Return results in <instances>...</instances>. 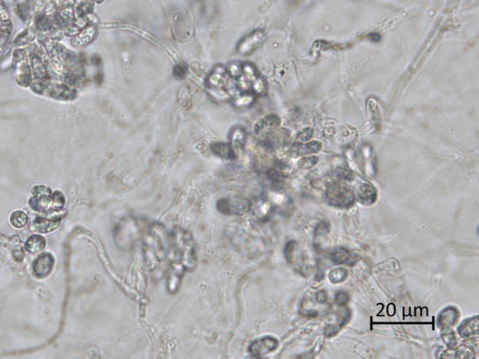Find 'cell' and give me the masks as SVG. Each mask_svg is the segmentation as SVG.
<instances>
[{"label": "cell", "mask_w": 479, "mask_h": 359, "mask_svg": "<svg viewBox=\"0 0 479 359\" xmlns=\"http://www.w3.org/2000/svg\"><path fill=\"white\" fill-rule=\"evenodd\" d=\"M171 234L164 225L152 224L143 237V254L146 266L151 272H160L170 258Z\"/></svg>", "instance_id": "6da1fadb"}, {"label": "cell", "mask_w": 479, "mask_h": 359, "mask_svg": "<svg viewBox=\"0 0 479 359\" xmlns=\"http://www.w3.org/2000/svg\"><path fill=\"white\" fill-rule=\"evenodd\" d=\"M171 246L173 248V261L179 263L186 271L194 269L197 264L196 244L189 231L176 228L171 233Z\"/></svg>", "instance_id": "7a4b0ae2"}, {"label": "cell", "mask_w": 479, "mask_h": 359, "mask_svg": "<svg viewBox=\"0 0 479 359\" xmlns=\"http://www.w3.org/2000/svg\"><path fill=\"white\" fill-rule=\"evenodd\" d=\"M29 87L38 95L59 100H72L77 96V92L71 86L66 85L65 82L51 79L39 81L34 80Z\"/></svg>", "instance_id": "3957f363"}, {"label": "cell", "mask_w": 479, "mask_h": 359, "mask_svg": "<svg viewBox=\"0 0 479 359\" xmlns=\"http://www.w3.org/2000/svg\"><path fill=\"white\" fill-rule=\"evenodd\" d=\"M139 231L140 228L135 219L131 217L124 218L115 227L114 237L116 244L123 250L132 248L140 234Z\"/></svg>", "instance_id": "277c9868"}, {"label": "cell", "mask_w": 479, "mask_h": 359, "mask_svg": "<svg viewBox=\"0 0 479 359\" xmlns=\"http://www.w3.org/2000/svg\"><path fill=\"white\" fill-rule=\"evenodd\" d=\"M172 27L175 38L188 40L193 35V25L189 14L184 11L175 10L172 12Z\"/></svg>", "instance_id": "5b68a950"}, {"label": "cell", "mask_w": 479, "mask_h": 359, "mask_svg": "<svg viewBox=\"0 0 479 359\" xmlns=\"http://www.w3.org/2000/svg\"><path fill=\"white\" fill-rule=\"evenodd\" d=\"M13 70L14 77L17 83L22 87H28L32 83L31 71L28 64V58L25 51L21 49L14 52L13 58Z\"/></svg>", "instance_id": "8992f818"}, {"label": "cell", "mask_w": 479, "mask_h": 359, "mask_svg": "<svg viewBox=\"0 0 479 359\" xmlns=\"http://www.w3.org/2000/svg\"><path fill=\"white\" fill-rule=\"evenodd\" d=\"M251 201L242 197L232 196L218 200L217 209L226 215H243L250 212Z\"/></svg>", "instance_id": "52a82bcc"}, {"label": "cell", "mask_w": 479, "mask_h": 359, "mask_svg": "<svg viewBox=\"0 0 479 359\" xmlns=\"http://www.w3.org/2000/svg\"><path fill=\"white\" fill-rule=\"evenodd\" d=\"M327 197L330 203L341 208L349 207L355 200L354 195L350 189L337 183H334L328 188Z\"/></svg>", "instance_id": "ba28073f"}, {"label": "cell", "mask_w": 479, "mask_h": 359, "mask_svg": "<svg viewBox=\"0 0 479 359\" xmlns=\"http://www.w3.org/2000/svg\"><path fill=\"white\" fill-rule=\"evenodd\" d=\"M53 192L50 188L44 185H37L32 188V198L29 200V205L34 210L47 212L50 209L51 199Z\"/></svg>", "instance_id": "9c48e42d"}, {"label": "cell", "mask_w": 479, "mask_h": 359, "mask_svg": "<svg viewBox=\"0 0 479 359\" xmlns=\"http://www.w3.org/2000/svg\"><path fill=\"white\" fill-rule=\"evenodd\" d=\"M58 210H47L46 215H39L34 221V229L40 233H49L58 227L62 216L57 214Z\"/></svg>", "instance_id": "30bf717a"}, {"label": "cell", "mask_w": 479, "mask_h": 359, "mask_svg": "<svg viewBox=\"0 0 479 359\" xmlns=\"http://www.w3.org/2000/svg\"><path fill=\"white\" fill-rule=\"evenodd\" d=\"M265 39V33L262 30H256L242 38L238 45V52L242 55H249L259 48Z\"/></svg>", "instance_id": "8fae6325"}, {"label": "cell", "mask_w": 479, "mask_h": 359, "mask_svg": "<svg viewBox=\"0 0 479 359\" xmlns=\"http://www.w3.org/2000/svg\"><path fill=\"white\" fill-rule=\"evenodd\" d=\"M278 346V341L274 337H263L256 340L250 344L249 352L255 357H261L265 354L275 351Z\"/></svg>", "instance_id": "7c38bea8"}, {"label": "cell", "mask_w": 479, "mask_h": 359, "mask_svg": "<svg viewBox=\"0 0 479 359\" xmlns=\"http://www.w3.org/2000/svg\"><path fill=\"white\" fill-rule=\"evenodd\" d=\"M27 58L33 80L39 81L49 79L45 62L37 51L31 52Z\"/></svg>", "instance_id": "4fadbf2b"}, {"label": "cell", "mask_w": 479, "mask_h": 359, "mask_svg": "<svg viewBox=\"0 0 479 359\" xmlns=\"http://www.w3.org/2000/svg\"><path fill=\"white\" fill-rule=\"evenodd\" d=\"M54 267V258L48 252L43 254L38 257L33 265V270L36 276L39 278L46 277L52 271Z\"/></svg>", "instance_id": "5bb4252c"}, {"label": "cell", "mask_w": 479, "mask_h": 359, "mask_svg": "<svg viewBox=\"0 0 479 359\" xmlns=\"http://www.w3.org/2000/svg\"><path fill=\"white\" fill-rule=\"evenodd\" d=\"M279 124H280L279 117L277 115H275V114H272V115H269V116L265 117L262 120H260L259 123L255 125L254 132H255V134L265 138L269 133L275 131V129L279 126Z\"/></svg>", "instance_id": "9a60e30c"}, {"label": "cell", "mask_w": 479, "mask_h": 359, "mask_svg": "<svg viewBox=\"0 0 479 359\" xmlns=\"http://www.w3.org/2000/svg\"><path fill=\"white\" fill-rule=\"evenodd\" d=\"M228 138H230V144L232 146L234 155H235V156H239L243 150V147H244L245 141H246V132H245V130L241 126L234 128L230 132Z\"/></svg>", "instance_id": "2e32d148"}, {"label": "cell", "mask_w": 479, "mask_h": 359, "mask_svg": "<svg viewBox=\"0 0 479 359\" xmlns=\"http://www.w3.org/2000/svg\"><path fill=\"white\" fill-rule=\"evenodd\" d=\"M97 35V28L94 25H89L87 27H84L80 33L72 38L71 43L75 47H81L86 46L87 44L91 43Z\"/></svg>", "instance_id": "e0dca14e"}, {"label": "cell", "mask_w": 479, "mask_h": 359, "mask_svg": "<svg viewBox=\"0 0 479 359\" xmlns=\"http://www.w3.org/2000/svg\"><path fill=\"white\" fill-rule=\"evenodd\" d=\"M228 73L223 66H217L213 70L208 79H207V83L209 87H215V88H221L224 86H226V82L228 81Z\"/></svg>", "instance_id": "ac0fdd59"}, {"label": "cell", "mask_w": 479, "mask_h": 359, "mask_svg": "<svg viewBox=\"0 0 479 359\" xmlns=\"http://www.w3.org/2000/svg\"><path fill=\"white\" fill-rule=\"evenodd\" d=\"M250 212H252V214L257 219L263 221L269 217L270 206L264 199H257L255 201H251Z\"/></svg>", "instance_id": "d6986e66"}, {"label": "cell", "mask_w": 479, "mask_h": 359, "mask_svg": "<svg viewBox=\"0 0 479 359\" xmlns=\"http://www.w3.org/2000/svg\"><path fill=\"white\" fill-rule=\"evenodd\" d=\"M321 149V144L318 141H312L308 143H299L297 142L291 148V154L294 156H306L311 154H316Z\"/></svg>", "instance_id": "ffe728a7"}, {"label": "cell", "mask_w": 479, "mask_h": 359, "mask_svg": "<svg viewBox=\"0 0 479 359\" xmlns=\"http://www.w3.org/2000/svg\"><path fill=\"white\" fill-rule=\"evenodd\" d=\"M459 318V312L453 307H449L442 311L439 316V325L443 328H448L455 325Z\"/></svg>", "instance_id": "44dd1931"}, {"label": "cell", "mask_w": 479, "mask_h": 359, "mask_svg": "<svg viewBox=\"0 0 479 359\" xmlns=\"http://www.w3.org/2000/svg\"><path fill=\"white\" fill-rule=\"evenodd\" d=\"M478 332V318H470L459 327V333L463 338H468Z\"/></svg>", "instance_id": "7402d4cb"}, {"label": "cell", "mask_w": 479, "mask_h": 359, "mask_svg": "<svg viewBox=\"0 0 479 359\" xmlns=\"http://www.w3.org/2000/svg\"><path fill=\"white\" fill-rule=\"evenodd\" d=\"M211 150L216 156L222 157V158L232 159L236 157L232 151L231 144L226 143V142H215L211 146Z\"/></svg>", "instance_id": "603a6c76"}, {"label": "cell", "mask_w": 479, "mask_h": 359, "mask_svg": "<svg viewBox=\"0 0 479 359\" xmlns=\"http://www.w3.org/2000/svg\"><path fill=\"white\" fill-rule=\"evenodd\" d=\"M12 32V24L10 19L0 18V53L3 51Z\"/></svg>", "instance_id": "cb8c5ba5"}, {"label": "cell", "mask_w": 479, "mask_h": 359, "mask_svg": "<svg viewBox=\"0 0 479 359\" xmlns=\"http://www.w3.org/2000/svg\"><path fill=\"white\" fill-rule=\"evenodd\" d=\"M45 245H46V241L44 237L39 236V235H33L27 240L26 249L27 252L37 254L43 251Z\"/></svg>", "instance_id": "d4e9b609"}, {"label": "cell", "mask_w": 479, "mask_h": 359, "mask_svg": "<svg viewBox=\"0 0 479 359\" xmlns=\"http://www.w3.org/2000/svg\"><path fill=\"white\" fill-rule=\"evenodd\" d=\"M359 198L363 203L374 202V200L377 199L376 189L367 183L361 184V187L359 188Z\"/></svg>", "instance_id": "484cf974"}, {"label": "cell", "mask_w": 479, "mask_h": 359, "mask_svg": "<svg viewBox=\"0 0 479 359\" xmlns=\"http://www.w3.org/2000/svg\"><path fill=\"white\" fill-rule=\"evenodd\" d=\"M255 101V94L252 92L244 91L239 95L234 100V105L238 108L248 107Z\"/></svg>", "instance_id": "4316f807"}, {"label": "cell", "mask_w": 479, "mask_h": 359, "mask_svg": "<svg viewBox=\"0 0 479 359\" xmlns=\"http://www.w3.org/2000/svg\"><path fill=\"white\" fill-rule=\"evenodd\" d=\"M94 0H81L76 7V14L79 17H86L87 14L91 13L94 9Z\"/></svg>", "instance_id": "83f0119b"}, {"label": "cell", "mask_w": 479, "mask_h": 359, "mask_svg": "<svg viewBox=\"0 0 479 359\" xmlns=\"http://www.w3.org/2000/svg\"><path fill=\"white\" fill-rule=\"evenodd\" d=\"M11 223L13 226H15L17 228H22V227L27 225L28 217L25 213L18 210V212H15V213H13L11 215Z\"/></svg>", "instance_id": "f1b7e54d"}, {"label": "cell", "mask_w": 479, "mask_h": 359, "mask_svg": "<svg viewBox=\"0 0 479 359\" xmlns=\"http://www.w3.org/2000/svg\"><path fill=\"white\" fill-rule=\"evenodd\" d=\"M65 204V198L63 194L59 191H55L52 195V199H51V206L49 210H60L63 208Z\"/></svg>", "instance_id": "f546056e"}, {"label": "cell", "mask_w": 479, "mask_h": 359, "mask_svg": "<svg viewBox=\"0 0 479 359\" xmlns=\"http://www.w3.org/2000/svg\"><path fill=\"white\" fill-rule=\"evenodd\" d=\"M349 252H347L345 249H337L331 254V259L334 262L342 264V263L347 262L349 260Z\"/></svg>", "instance_id": "4dcf8cb0"}, {"label": "cell", "mask_w": 479, "mask_h": 359, "mask_svg": "<svg viewBox=\"0 0 479 359\" xmlns=\"http://www.w3.org/2000/svg\"><path fill=\"white\" fill-rule=\"evenodd\" d=\"M250 89L252 90V93L255 94V95H259V94H262L265 89H266V83L264 81L262 78L260 77H256L254 79L253 81L251 82V86H250Z\"/></svg>", "instance_id": "1f68e13d"}, {"label": "cell", "mask_w": 479, "mask_h": 359, "mask_svg": "<svg viewBox=\"0 0 479 359\" xmlns=\"http://www.w3.org/2000/svg\"><path fill=\"white\" fill-rule=\"evenodd\" d=\"M209 94L212 97H214L216 100L219 101H226L230 98V94L228 92L225 91L224 89L221 88H215V87H210L209 89Z\"/></svg>", "instance_id": "d6a6232c"}, {"label": "cell", "mask_w": 479, "mask_h": 359, "mask_svg": "<svg viewBox=\"0 0 479 359\" xmlns=\"http://www.w3.org/2000/svg\"><path fill=\"white\" fill-rule=\"evenodd\" d=\"M226 71L228 76H232L233 78H240L242 74V65L238 62H232L227 66Z\"/></svg>", "instance_id": "836d02e7"}, {"label": "cell", "mask_w": 479, "mask_h": 359, "mask_svg": "<svg viewBox=\"0 0 479 359\" xmlns=\"http://www.w3.org/2000/svg\"><path fill=\"white\" fill-rule=\"evenodd\" d=\"M329 279L332 283H340L343 282L346 278V271L343 268L334 269L329 273Z\"/></svg>", "instance_id": "e575fe53"}, {"label": "cell", "mask_w": 479, "mask_h": 359, "mask_svg": "<svg viewBox=\"0 0 479 359\" xmlns=\"http://www.w3.org/2000/svg\"><path fill=\"white\" fill-rule=\"evenodd\" d=\"M296 246L297 242L294 241H289V242L285 245L284 252H285V258L287 262H293V257H294V252H295Z\"/></svg>", "instance_id": "d590c367"}, {"label": "cell", "mask_w": 479, "mask_h": 359, "mask_svg": "<svg viewBox=\"0 0 479 359\" xmlns=\"http://www.w3.org/2000/svg\"><path fill=\"white\" fill-rule=\"evenodd\" d=\"M29 11H30V5L26 1H23L17 5V12L19 16L22 17L23 20L27 19L29 15Z\"/></svg>", "instance_id": "8d00e7d4"}, {"label": "cell", "mask_w": 479, "mask_h": 359, "mask_svg": "<svg viewBox=\"0 0 479 359\" xmlns=\"http://www.w3.org/2000/svg\"><path fill=\"white\" fill-rule=\"evenodd\" d=\"M80 31H81V27L76 24L75 21L71 23L69 26H67L64 28V33H65L66 35L69 36V37H72V38H74L75 36H77L80 33Z\"/></svg>", "instance_id": "74e56055"}, {"label": "cell", "mask_w": 479, "mask_h": 359, "mask_svg": "<svg viewBox=\"0 0 479 359\" xmlns=\"http://www.w3.org/2000/svg\"><path fill=\"white\" fill-rule=\"evenodd\" d=\"M312 136L313 129H305L304 130H302L300 134L298 135V137H297V142H299V143H304V142H306L308 140H310V139L312 138Z\"/></svg>", "instance_id": "f35d334b"}, {"label": "cell", "mask_w": 479, "mask_h": 359, "mask_svg": "<svg viewBox=\"0 0 479 359\" xmlns=\"http://www.w3.org/2000/svg\"><path fill=\"white\" fill-rule=\"evenodd\" d=\"M33 38H34V34H31L30 31H26V32L22 33V34L16 38L15 43L18 44V45L27 44V43H29Z\"/></svg>", "instance_id": "ab89813d"}, {"label": "cell", "mask_w": 479, "mask_h": 359, "mask_svg": "<svg viewBox=\"0 0 479 359\" xmlns=\"http://www.w3.org/2000/svg\"><path fill=\"white\" fill-rule=\"evenodd\" d=\"M317 162H318V157H315V156L304 157L301 161V166L304 167V168H309V167H312L314 165H316Z\"/></svg>", "instance_id": "60d3db41"}, {"label": "cell", "mask_w": 479, "mask_h": 359, "mask_svg": "<svg viewBox=\"0 0 479 359\" xmlns=\"http://www.w3.org/2000/svg\"><path fill=\"white\" fill-rule=\"evenodd\" d=\"M349 301V297L345 292H339L336 295V303L340 306H344Z\"/></svg>", "instance_id": "b9f144b4"}, {"label": "cell", "mask_w": 479, "mask_h": 359, "mask_svg": "<svg viewBox=\"0 0 479 359\" xmlns=\"http://www.w3.org/2000/svg\"><path fill=\"white\" fill-rule=\"evenodd\" d=\"M444 341H445L447 345H448L449 347H451V348L455 347V346H456V344L457 343V339H456L455 335H454L453 333L444 335Z\"/></svg>", "instance_id": "7bdbcfd3"}, {"label": "cell", "mask_w": 479, "mask_h": 359, "mask_svg": "<svg viewBox=\"0 0 479 359\" xmlns=\"http://www.w3.org/2000/svg\"><path fill=\"white\" fill-rule=\"evenodd\" d=\"M0 18L3 20L10 19V12L3 0H0Z\"/></svg>", "instance_id": "ee69618b"}, {"label": "cell", "mask_w": 479, "mask_h": 359, "mask_svg": "<svg viewBox=\"0 0 479 359\" xmlns=\"http://www.w3.org/2000/svg\"><path fill=\"white\" fill-rule=\"evenodd\" d=\"M186 71H188V68L185 66H183V64L178 65L174 69V74L177 77L183 78V76L186 74Z\"/></svg>", "instance_id": "f6af8a7d"}, {"label": "cell", "mask_w": 479, "mask_h": 359, "mask_svg": "<svg viewBox=\"0 0 479 359\" xmlns=\"http://www.w3.org/2000/svg\"><path fill=\"white\" fill-rule=\"evenodd\" d=\"M328 229H329V226H328L327 223H321L320 225H318L317 229H316V235L318 236V235H323L325 233L328 232Z\"/></svg>", "instance_id": "bcb514c9"}, {"label": "cell", "mask_w": 479, "mask_h": 359, "mask_svg": "<svg viewBox=\"0 0 479 359\" xmlns=\"http://www.w3.org/2000/svg\"><path fill=\"white\" fill-rule=\"evenodd\" d=\"M340 316V323H342V325H345L346 322L349 320L350 318V311L348 310L345 309L344 311H341L339 313Z\"/></svg>", "instance_id": "7dc6e473"}, {"label": "cell", "mask_w": 479, "mask_h": 359, "mask_svg": "<svg viewBox=\"0 0 479 359\" xmlns=\"http://www.w3.org/2000/svg\"><path fill=\"white\" fill-rule=\"evenodd\" d=\"M338 332V327L336 326H328V327H326L325 329V335L328 336V337H331V336H334L336 333Z\"/></svg>", "instance_id": "c3c4849f"}, {"label": "cell", "mask_w": 479, "mask_h": 359, "mask_svg": "<svg viewBox=\"0 0 479 359\" xmlns=\"http://www.w3.org/2000/svg\"><path fill=\"white\" fill-rule=\"evenodd\" d=\"M316 299H317L318 302L323 303L327 300V295H326V293L324 291H319L316 295Z\"/></svg>", "instance_id": "681fc988"}, {"label": "cell", "mask_w": 479, "mask_h": 359, "mask_svg": "<svg viewBox=\"0 0 479 359\" xmlns=\"http://www.w3.org/2000/svg\"><path fill=\"white\" fill-rule=\"evenodd\" d=\"M94 1H95V2H97V3H102L104 0H94Z\"/></svg>", "instance_id": "f907efd6"}]
</instances>
